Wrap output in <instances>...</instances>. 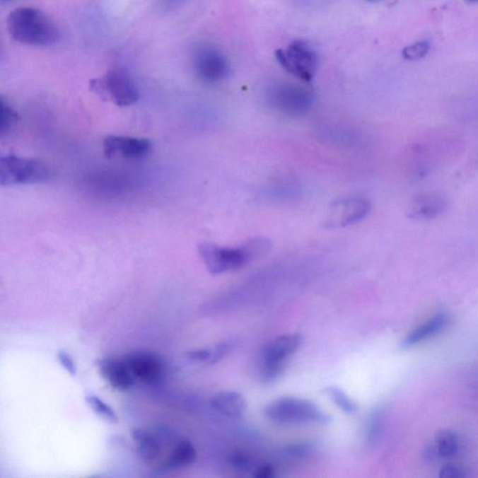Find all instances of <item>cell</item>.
<instances>
[{"label": "cell", "instance_id": "d6986e66", "mask_svg": "<svg viewBox=\"0 0 478 478\" xmlns=\"http://www.w3.org/2000/svg\"><path fill=\"white\" fill-rule=\"evenodd\" d=\"M325 392L344 413L351 415V414L357 412L358 407L356 403L354 400H351L349 397V395L343 390H341L340 387L335 386L328 387H326Z\"/></svg>", "mask_w": 478, "mask_h": 478}, {"label": "cell", "instance_id": "44dd1931", "mask_svg": "<svg viewBox=\"0 0 478 478\" xmlns=\"http://www.w3.org/2000/svg\"><path fill=\"white\" fill-rule=\"evenodd\" d=\"M430 49L429 42H419L414 43L412 45L407 46L404 49L403 57L404 59L415 61L421 59L428 54Z\"/></svg>", "mask_w": 478, "mask_h": 478}, {"label": "cell", "instance_id": "8fae6325", "mask_svg": "<svg viewBox=\"0 0 478 478\" xmlns=\"http://www.w3.org/2000/svg\"><path fill=\"white\" fill-rule=\"evenodd\" d=\"M370 211V204L363 198H344L330 206L326 227L342 228L363 220Z\"/></svg>", "mask_w": 478, "mask_h": 478}, {"label": "cell", "instance_id": "f546056e", "mask_svg": "<svg viewBox=\"0 0 478 478\" xmlns=\"http://www.w3.org/2000/svg\"><path fill=\"white\" fill-rule=\"evenodd\" d=\"M466 1L470 2V3H477L478 2V0H466Z\"/></svg>", "mask_w": 478, "mask_h": 478}, {"label": "cell", "instance_id": "f1b7e54d", "mask_svg": "<svg viewBox=\"0 0 478 478\" xmlns=\"http://www.w3.org/2000/svg\"><path fill=\"white\" fill-rule=\"evenodd\" d=\"M256 478H270L274 477V469L271 467L270 465H262L259 466L258 468H256L255 470V474H253Z\"/></svg>", "mask_w": 478, "mask_h": 478}, {"label": "cell", "instance_id": "ba28073f", "mask_svg": "<svg viewBox=\"0 0 478 478\" xmlns=\"http://www.w3.org/2000/svg\"><path fill=\"white\" fill-rule=\"evenodd\" d=\"M276 58L285 71L305 83H310L316 74L317 55L303 40H294L287 48L278 49Z\"/></svg>", "mask_w": 478, "mask_h": 478}, {"label": "cell", "instance_id": "83f0119b", "mask_svg": "<svg viewBox=\"0 0 478 478\" xmlns=\"http://www.w3.org/2000/svg\"><path fill=\"white\" fill-rule=\"evenodd\" d=\"M212 351L209 349H197L188 352L187 356L195 363H209L211 358Z\"/></svg>", "mask_w": 478, "mask_h": 478}, {"label": "cell", "instance_id": "5bb4252c", "mask_svg": "<svg viewBox=\"0 0 478 478\" xmlns=\"http://www.w3.org/2000/svg\"><path fill=\"white\" fill-rule=\"evenodd\" d=\"M99 372L104 380L119 392H127L136 383L122 358H104L98 361Z\"/></svg>", "mask_w": 478, "mask_h": 478}, {"label": "cell", "instance_id": "e0dca14e", "mask_svg": "<svg viewBox=\"0 0 478 478\" xmlns=\"http://www.w3.org/2000/svg\"><path fill=\"white\" fill-rule=\"evenodd\" d=\"M433 445L437 456L442 457H453L459 450V437L453 431L442 430L436 434Z\"/></svg>", "mask_w": 478, "mask_h": 478}, {"label": "cell", "instance_id": "7402d4cb", "mask_svg": "<svg viewBox=\"0 0 478 478\" xmlns=\"http://www.w3.org/2000/svg\"><path fill=\"white\" fill-rule=\"evenodd\" d=\"M381 426V416L380 413L375 411L369 416L368 422L366 426V439L369 443L375 441L380 434Z\"/></svg>", "mask_w": 478, "mask_h": 478}, {"label": "cell", "instance_id": "2e32d148", "mask_svg": "<svg viewBox=\"0 0 478 478\" xmlns=\"http://www.w3.org/2000/svg\"><path fill=\"white\" fill-rule=\"evenodd\" d=\"M448 317L444 313H438L431 317L427 322L422 323L419 327L410 332L402 342L404 349L412 348L418 344L430 339L440 332L444 330L448 325Z\"/></svg>", "mask_w": 478, "mask_h": 478}, {"label": "cell", "instance_id": "277c9868", "mask_svg": "<svg viewBox=\"0 0 478 478\" xmlns=\"http://www.w3.org/2000/svg\"><path fill=\"white\" fill-rule=\"evenodd\" d=\"M264 415L270 421L282 424H326L330 416L313 402L305 399L284 397L276 399L264 407Z\"/></svg>", "mask_w": 478, "mask_h": 478}, {"label": "cell", "instance_id": "3957f363", "mask_svg": "<svg viewBox=\"0 0 478 478\" xmlns=\"http://www.w3.org/2000/svg\"><path fill=\"white\" fill-rule=\"evenodd\" d=\"M136 453L154 471L162 472L182 436L168 426L136 428L132 433Z\"/></svg>", "mask_w": 478, "mask_h": 478}, {"label": "cell", "instance_id": "cb8c5ba5", "mask_svg": "<svg viewBox=\"0 0 478 478\" xmlns=\"http://www.w3.org/2000/svg\"><path fill=\"white\" fill-rule=\"evenodd\" d=\"M233 346H234V343L231 340L223 341V342L218 344L214 349H211V358L209 364L217 363L221 358L226 357L232 351Z\"/></svg>", "mask_w": 478, "mask_h": 478}, {"label": "cell", "instance_id": "8992f818", "mask_svg": "<svg viewBox=\"0 0 478 478\" xmlns=\"http://www.w3.org/2000/svg\"><path fill=\"white\" fill-rule=\"evenodd\" d=\"M90 89L103 100L112 102L118 107H130L139 98L135 81L124 69L113 68L90 81Z\"/></svg>", "mask_w": 478, "mask_h": 478}, {"label": "cell", "instance_id": "9a60e30c", "mask_svg": "<svg viewBox=\"0 0 478 478\" xmlns=\"http://www.w3.org/2000/svg\"><path fill=\"white\" fill-rule=\"evenodd\" d=\"M211 404L216 412L231 419L240 418L247 407L244 396L235 392H218L211 399Z\"/></svg>", "mask_w": 478, "mask_h": 478}, {"label": "cell", "instance_id": "52a82bcc", "mask_svg": "<svg viewBox=\"0 0 478 478\" xmlns=\"http://www.w3.org/2000/svg\"><path fill=\"white\" fill-rule=\"evenodd\" d=\"M301 343L299 334H288L276 337L265 346L261 363V378L264 383H272L279 377L288 358L296 354Z\"/></svg>", "mask_w": 478, "mask_h": 478}, {"label": "cell", "instance_id": "7a4b0ae2", "mask_svg": "<svg viewBox=\"0 0 478 478\" xmlns=\"http://www.w3.org/2000/svg\"><path fill=\"white\" fill-rule=\"evenodd\" d=\"M270 243L264 238L252 239L237 247H221L203 243L198 247L200 257L212 275L240 269L269 249Z\"/></svg>", "mask_w": 478, "mask_h": 478}, {"label": "cell", "instance_id": "1f68e13d", "mask_svg": "<svg viewBox=\"0 0 478 478\" xmlns=\"http://www.w3.org/2000/svg\"><path fill=\"white\" fill-rule=\"evenodd\" d=\"M2 1H8V0H2Z\"/></svg>", "mask_w": 478, "mask_h": 478}, {"label": "cell", "instance_id": "9c48e42d", "mask_svg": "<svg viewBox=\"0 0 478 478\" xmlns=\"http://www.w3.org/2000/svg\"><path fill=\"white\" fill-rule=\"evenodd\" d=\"M268 102L273 109L288 116H302L310 110L313 95L310 90L296 84H273L268 90Z\"/></svg>", "mask_w": 478, "mask_h": 478}, {"label": "cell", "instance_id": "4fadbf2b", "mask_svg": "<svg viewBox=\"0 0 478 478\" xmlns=\"http://www.w3.org/2000/svg\"><path fill=\"white\" fill-rule=\"evenodd\" d=\"M104 154L107 158L121 156L127 159H144L151 151L148 139L127 136H107L103 141Z\"/></svg>", "mask_w": 478, "mask_h": 478}, {"label": "cell", "instance_id": "4316f807", "mask_svg": "<svg viewBox=\"0 0 478 478\" xmlns=\"http://www.w3.org/2000/svg\"><path fill=\"white\" fill-rule=\"evenodd\" d=\"M314 450L315 448L311 444L293 445L288 448L287 454L291 457H304L313 453Z\"/></svg>", "mask_w": 478, "mask_h": 478}, {"label": "cell", "instance_id": "7c38bea8", "mask_svg": "<svg viewBox=\"0 0 478 478\" xmlns=\"http://www.w3.org/2000/svg\"><path fill=\"white\" fill-rule=\"evenodd\" d=\"M122 360L136 381L148 385L156 384L164 374L162 361L148 352H131L125 354Z\"/></svg>", "mask_w": 478, "mask_h": 478}, {"label": "cell", "instance_id": "30bf717a", "mask_svg": "<svg viewBox=\"0 0 478 478\" xmlns=\"http://www.w3.org/2000/svg\"><path fill=\"white\" fill-rule=\"evenodd\" d=\"M194 72L206 83H217L229 74V62L226 55L211 45H201L192 57Z\"/></svg>", "mask_w": 478, "mask_h": 478}, {"label": "cell", "instance_id": "ac0fdd59", "mask_svg": "<svg viewBox=\"0 0 478 478\" xmlns=\"http://www.w3.org/2000/svg\"><path fill=\"white\" fill-rule=\"evenodd\" d=\"M86 402L87 406L90 407V409H91L96 416H100L102 419L110 422V424H117L119 421L117 414L115 413V411L113 410L109 404L105 403L101 398H99L98 395H93V393H88V395L86 396Z\"/></svg>", "mask_w": 478, "mask_h": 478}, {"label": "cell", "instance_id": "4dcf8cb0", "mask_svg": "<svg viewBox=\"0 0 478 478\" xmlns=\"http://www.w3.org/2000/svg\"><path fill=\"white\" fill-rule=\"evenodd\" d=\"M368 1L377 2V1H380V0H368Z\"/></svg>", "mask_w": 478, "mask_h": 478}, {"label": "cell", "instance_id": "6da1fadb", "mask_svg": "<svg viewBox=\"0 0 478 478\" xmlns=\"http://www.w3.org/2000/svg\"><path fill=\"white\" fill-rule=\"evenodd\" d=\"M7 28L17 42L30 46H49L59 42L58 26L42 11L31 7L16 8L8 14Z\"/></svg>", "mask_w": 478, "mask_h": 478}, {"label": "cell", "instance_id": "5b68a950", "mask_svg": "<svg viewBox=\"0 0 478 478\" xmlns=\"http://www.w3.org/2000/svg\"><path fill=\"white\" fill-rule=\"evenodd\" d=\"M52 176L47 163L17 156L0 158V183L2 186L37 185L47 182Z\"/></svg>", "mask_w": 478, "mask_h": 478}, {"label": "cell", "instance_id": "d4e9b609", "mask_svg": "<svg viewBox=\"0 0 478 478\" xmlns=\"http://www.w3.org/2000/svg\"><path fill=\"white\" fill-rule=\"evenodd\" d=\"M58 363L62 366L63 368L69 373L71 377H76L77 375V366L74 361V358L69 352L65 351H59L57 355Z\"/></svg>", "mask_w": 478, "mask_h": 478}, {"label": "cell", "instance_id": "484cf974", "mask_svg": "<svg viewBox=\"0 0 478 478\" xmlns=\"http://www.w3.org/2000/svg\"><path fill=\"white\" fill-rule=\"evenodd\" d=\"M439 477L442 478H462L466 477V471L462 466L447 465L440 470Z\"/></svg>", "mask_w": 478, "mask_h": 478}, {"label": "cell", "instance_id": "ffe728a7", "mask_svg": "<svg viewBox=\"0 0 478 478\" xmlns=\"http://www.w3.org/2000/svg\"><path fill=\"white\" fill-rule=\"evenodd\" d=\"M17 121H18L17 112L2 98L0 100V136L1 138L13 129Z\"/></svg>", "mask_w": 478, "mask_h": 478}, {"label": "cell", "instance_id": "603a6c76", "mask_svg": "<svg viewBox=\"0 0 478 478\" xmlns=\"http://www.w3.org/2000/svg\"><path fill=\"white\" fill-rule=\"evenodd\" d=\"M228 462L233 467L241 471H247L252 467L250 457L247 455L240 453V451H235V453L230 454Z\"/></svg>", "mask_w": 478, "mask_h": 478}]
</instances>
